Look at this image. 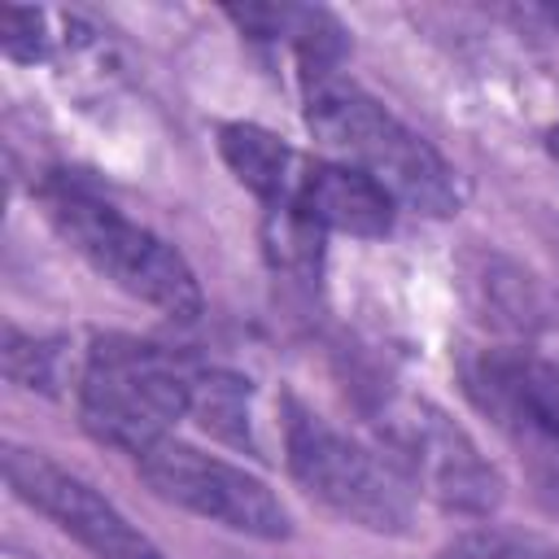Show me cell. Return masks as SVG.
Wrapping results in <instances>:
<instances>
[{
  "instance_id": "obj_17",
  "label": "cell",
  "mask_w": 559,
  "mask_h": 559,
  "mask_svg": "<svg viewBox=\"0 0 559 559\" xmlns=\"http://www.w3.org/2000/svg\"><path fill=\"white\" fill-rule=\"evenodd\" d=\"M546 148H550V157H555V162H559V122H555V127H550V135H546Z\"/></svg>"
},
{
  "instance_id": "obj_13",
  "label": "cell",
  "mask_w": 559,
  "mask_h": 559,
  "mask_svg": "<svg viewBox=\"0 0 559 559\" xmlns=\"http://www.w3.org/2000/svg\"><path fill=\"white\" fill-rule=\"evenodd\" d=\"M437 559H559V546L533 533L485 524V528H467L454 542H445Z\"/></svg>"
},
{
  "instance_id": "obj_16",
  "label": "cell",
  "mask_w": 559,
  "mask_h": 559,
  "mask_svg": "<svg viewBox=\"0 0 559 559\" xmlns=\"http://www.w3.org/2000/svg\"><path fill=\"white\" fill-rule=\"evenodd\" d=\"M528 459H533L537 485H542L546 498L559 507V441H555V445H542V450H528Z\"/></svg>"
},
{
  "instance_id": "obj_8",
  "label": "cell",
  "mask_w": 559,
  "mask_h": 559,
  "mask_svg": "<svg viewBox=\"0 0 559 559\" xmlns=\"http://www.w3.org/2000/svg\"><path fill=\"white\" fill-rule=\"evenodd\" d=\"M467 397L528 450L559 441V367L520 345L467 349L459 362Z\"/></svg>"
},
{
  "instance_id": "obj_10",
  "label": "cell",
  "mask_w": 559,
  "mask_h": 559,
  "mask_svg": "<svg viewBox=\"0 0 559 559\" xmlns=\"http://www.w3.org/2000/svg\"><path fill=\"white\" fill-rule=\"evenodd\" d=\"M218 153L266 210H280L288 201L293 179L301 170V153L288 148L280 135H271L258 122H227L218 127Z\"/></svg>"
},
{
  "instance_id": "obj_7",
  "label": "cell",
  "mask_w": 559,
  "mask_h": 559,
  "mask_svg": "<svg viewBox=\"0 0 559 559\" xmlns=\"http://www.w3.org/2000/svg\"><path fill=\"white\" fill-rule=\"evenodd\" d=\"M4 480L26 507L48 515L61 533H70L96 559H162V550L105 493H96L83 476L66 472L48 454L9 445L4 450Z\"/></svg>"
},
{
  "instance_id": "obj_1",
  "label": "cell",
  "mask_w": 559,
  "mask_h": 559,
  "mask_svg": "<svg viewBox=\"0 0 559 559\" xmlns=\"http://www.w3.org/2000/svg\"><path fill=\"white\" fill-rule=\"evenodd\" d=\"M301 100H306V127L332 162L362 170L393 201L419 214L445 218L463 205L459 170L419 131L393 118L376 96L341 79L336 66L301 70Z\"/></svg>"
},
{
  "instance_id": "obj_3",
  "label": "cell",
  "mask_w": 559,
  "mask_h": 559,
  "mask_svg": "<svg viewBox=\"0 0 559 559\" xmlns=\"http://www.w3.org/2000/svg\"><path fill=\"white\" fill-rule=\"evenodd\" d=\"M192 411V371L162 345L135 336H96L79 371V415L96 441L144 454Z\"/></svg>"
},
{
  "instance_id": "obj_4",
  "label": "cell",
  "mask_w": 559,
  "mask_h": 559,
  "mask_svg": "<svg viewBox=\"0 0 559 559\" xmlns=\"http://www.w3.org/2000/svg\"><path fill=\"white\" fill-rule=\"evenodd\" d=\"M284 450L288 472L301 480V489L332 507L341 520L371 533H406L411 480L389 463V454L362 445L301 402H288Z\"/></svg>"
},
{
  "instance_id": "obj_6",
  "label": "cell",
  "mask_w": 559,
  "mask_h": 559,
  "mask_svg": "<svg viewBox=\"0 0 559 559\" xmlns=\"http://www.w3.org/2000/svg\"><path fill=\"white\" fill-rule=\"evenodd\" d=\"M135 463L157 498H166L201 520H214L231 533L262 537V542L288 537V511L266 489V480H258L253 472H245L218 454H205L188 441L166 437L153 450H144Z\"/></svg>"
},
{
  "instance_id": "obj_15",
  "label": "cell",
  "mask_w": 559,
  "mask_h": 559,
  "mask_svg": "<svg viewBox=\"0 0 559 559\" xmlns=\"http://www.w3.org/2000/svg\"><path fill=\"white\" fill-rule=\"evenodd\" d=\"M0 48H4V57H13V61H35V57H44V17L35 13V9H4L0 13Z\"/></svg>"
},
{
  "instance_id": "obj_12",
  "label": "cell",
  "mask_w": 559,
  "mask_h": 559,
  "mask_svg": "<svg viewBox=\"0 0 559 559\" xmlns=\"http://www.w3.org/2000/svg\"><path fill=\"white\" fill-rule=\"evenodd\" d=\"M192 415L201 419L205 432L253 450V437H249V389H245L240 376L192 371Z\"/></svg>"
},
{
  "instance_id": "obj_9",
  "label": "cell",
  "mask_w": 559,
  "mask_h": 559,
  "mask_svg": "<svg viewBox=\"0 0 559 559\" xmlns=\"http://www.w3.org/2000/svg\"><path fill=\"white\" fill-rule=\"evenodd\" d=\"M280 210L314 223L319 231H345L367 240L393 227V197L362 170H349L332 157H301L293 192Z\"/></svg>"
},
{
  "instance_id": "obj_14",
  "label": "cell",
  "mask_w": 559,
  "mask_h": 559,
  "mask_svg": "<svg viewBox=\"0 0 559 559\" xmlns=\"http://www.w3.org/2000/svg\"><path fill=\"white\" fill-rule=\"evenodd\" d=\"M4 376L22 389H52L61 376V341L26 336L17 328H4Z\"/></svg>"
},
{
  "instance_id": "obj_2",
  "label": "cell",
  "mask_w": 559,
  "mask_h": 559,
  "mask_svg": "<svg viewBox=\"0 0 559 559\" xmlns=\"http://www.w3.org/2000/svg\"><path fill=\"white\" fill-rule=\"evenodd\" d=\"M44 205L52 227L70 240V249L87 258L92 271H100L109 284L179 323H192L201 314V284L192 266L157 231H148L144 223L127 218L118 205L70 179H52L44 188Z\"/></svg>"
},
{
  "instance_id": "obj_11",
  "label": "cell",
  "mask_w": 559,
  "mask_h": 559,
  "mask_svg": "<svg viewBox=\"0 0 559 559\" xmlns=\"http://www.w3.org/2000/svg\"><path fill=\"white\" fill-rule=\"evenodd\" d=\"M227 17L245 35H253V39H284V44H293L301 70L336 66L341 48H345V31L323 9H301V4H231Z\"/></svg>"
},
{
  "instance_id": "obj_5",
  "label": "cell",
  "mask_w": 559,
  "mask_h": 559,
  "mask_svg": "<svg viewBox=\"0 0 559 559\" xmlns=\"http://www.w3.org/2000/svg\"><path fill=\"white\" fill-rule=\"evenodd\" d=\"M376 432L389 463L450 511L489 515L502 502V480L476 441L424 397H384L376 411Z\"/></svg>"
}]
</instances>
